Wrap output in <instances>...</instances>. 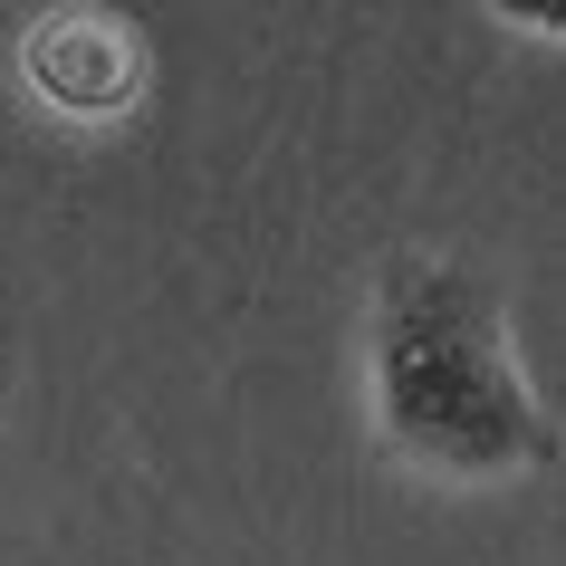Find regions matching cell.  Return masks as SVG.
I'll use <instances>...</instances> for the list:
<instances>
[{"label":"cell","mask_w":566,"mask_h":566,"mask_svg":"<svg viewBox=\"0 0 566 566\" xmlns=\"http://www.w3.org/2000/svg\"><path fill=\"white\" fill-rule=\"evenodd\" d=\"M365 385H375L385 451H403L413 471L509 480V471H547L557 461V413L518 375L500 279H480L461 260L403 250L375 279Z\"/></svg>","instance_id":"1"},{"label":"cell","mask_w":566,"mask_h":566,"mask_svg":"<svg viewBox=\"0 0 566 566\" xmlns=\"http://www.w3.org/2000/svg\"><path fill=\"white\" fill-rule=\"evenodd\" d=\"M20 77L39 87V106H59L77 125H106L145 87V39L125 30L116 10H39L20 30Z\"/></svg>","instance_id":"2"}]
</instances>
